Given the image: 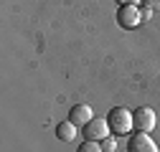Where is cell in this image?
I'll return each instance as SVG.
<instances>
[{
	"mask_svg": "<svg viewBox=\"0 0 160 152\" xmlns=\"http://www.w3.org/2000/svg\"><path fill=\"white\" fill-rule=\"evenodd\" d=\"M107 122H109V127H112L114 135H130L132 127H135V114L130 109H125V107H114L109 112Z\"/></svg>",
	"mask_w": 160,
	"mask_h": 152,
	"instance_id": "6da1fadb",
	"label": "cell"
},
{
	"mask_svg": "<svg viewBox=\"0 0 160 152\" xmlns=\"http://www.w3.org/2000/svg\"><path fill=\"white\" fill-rule=\"evenodd\" d=\"M142 21H145V18H142V8H137V5H122L117 10V23L122 26L125 31L137 28Z\"/></svg>",
	"mask_w": 160,
	"mask_h": 152,
	"instance_id": "7a4b0ae2",
	"label": "cell"
},
{
	"mask_svg": "<svg viewBox=\"0 0 160 152\" xmlns=\"http://www.w3.org/2000/svg\"><path fill=\"white\" fill-rule=\"evenodd\" d=\"M109 122L107 119H102V117H94L87 127H84V137L87 140H94V142H102V140H107V135H109Z\"/></svg>",
	"mask_w": 160,
	"mask_h": 152,
	"instance_id": "3957f363",
	"label": "cell"
},
{
	"mask_svg": "<svg viewBox=\"0 0 160 152\" xmlns=\"http://www.w3.org/2000/svg\"><path fill=\"white\" fill-rule=\"evenodd\" d=\"M135 114V129L137 132H152V127H155V112L150 109V107H140L137 112H132Z\"/></svg>",
	"mask_w": 160,
	"mask_h": 152,
	"instance_id": "277c9868",
	"label": "cell"
},
{
	"mask_svg": "<svg viewBox=\"0 0 160 152\" xmlns=\"http://www.w3.org/2000/svg\"><path fill=\"white\" fill-rule=\"evenodd\" d=\"M127 152H160V150L152 142V137H148L145 132H137V135L130 137V142H127Z\"/></svg>",
	"mask_w": 160,
	"mask_h": 152,
	"instance_id": "5b68a950",
	"label": "cell"
},
{
	"mask_svg": "<svg viewBox=\"0 0 160 152\" xmlns=\"http://www.w3.org/2000/svg\"><path fill=\"white\" fill-rule=\"evenodd\" d=\"M92 119H94V114H92V109H89L87 104H76V107L69 112V122H74L76 127H87Z\"/></svg>",
	"mask_w": 160,
	"mask_h": 152,
	"instance_id": "8992f818",
	"label": "cell"
},
{
	"mask_svg": "<svg viewBox=\"0 0 160 152\" xmlns=\"http://www.w3.org/2000/svg\"><path fill=\"white\" fill-rule=\"evenodd\" d=\"M56 137L64 140V142H74V140H76V124H74V122L56 124Z\"/></svg>",
	"mask_w": 160,
	"mask_h": 152,
	"instance_id": "52a82bcc",
	"label": "cell"
},
{
	"mask_svg": "<svg viewBox=\"0 0 160 152\" xmlns=\"http://www.w3.org/2000/svg\"><path fill=\"white\" fill-rule=\"evenodd\" d=\"M76 152H104L102 147H99V142H94V140H87L84 145H79V150Z\"/></svg>",
	"mask_w": 160,
	"mask_h": 152,
	"instance_id": "ba28073f",
	"label": "cell"
},
{
	"mask_svg": "<svg viewBox=\"0 0 160 152\" xmlns=\"http://www.w3.org/2000/svg\"><path fill=\"white\" fill-rule=\"evenodd\" d=\"M142 5L148 10H160V0H142Z\"/></svg>",
	"mask_w": 160,
	"mask_h": 152,
	"instance_id": "9c48e42d",
	"label": "cell"
},
{
	"mask_svg": "<svg viewBox=\"0 0 160 152\" xmlns=\"http://www.w3.org/2000/svg\"><path fill=\"white\" fill-rule=\"evenodd\" d=\"M102 150H104V152H112V150H114V140H112V137H107V140H104V145H102Z\"/></svg>",
	"mask_w": 160,
	"mask_h": 152,
	"instance_id": "30bf717a",
	"label": "cell"
},
{
	"mask_svg": "<svg viewBox=\"0 0 160 152\" xmlns=\"http://www.w3.org/2000/svg\"><path fill=\"white\" fill-rule=\"evenodd\" d=\"M117 3H122V5H137V0H117Z\"/></svg>",
	"mask_w": 160,
	"mask_h": 152,
	"instance_id": "8fae6325",
	"label": "cell"
}]
</instances>
